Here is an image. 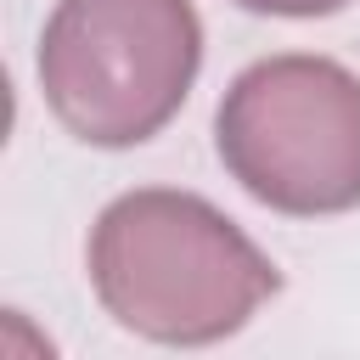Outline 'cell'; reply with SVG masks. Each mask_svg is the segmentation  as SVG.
I'll return each mask as SVG.
<instances>
[{"instance_id":"6da1fadb","label":"cell","mask_w":360,"mask_h":360,"mask_svg":"<svg viewBox=\"0 0 360 360\" xmlns=\"http://www.w3.org/2000/svg\"><path fill=\"white\" fill-rule=\"evenodd\" d=\"M90 281L124 326L163 343L225 338L276 292L270 259L180 191L118 197L90 236Z\"/></svg>"},{"instance_id":"3957f363","label":"cell","mask_w":360,"mask_h":360,"mask_svg":"<svg viewBox=\"0 0 360 360\" xmlns=\"http://www.w3.org/2000/svg\"><path fill=\"white\" fill-rule=\"evenodd\" d=\"M219 158L259 202L287 214L360 202V79L321 56L248 68L219 107Z\"/></svg>"},{"instance_id":"7a4b0ae2","label":"cell","mask_w":360,"mask_h":360,"mask_svg":"<svg viewBox=\"0 0 360 360\" xmlns=\"http://www.w3.org/2000/svg\"><path fill=\"white\" fill-rule=\"evenodd\" d=\"M197 45L191 0H62L39 39V84L79 141L135 146L186 101Z\"/></svg>"},{"instance_id":"277c9868","label":"cell","mask_w":360,"mask_h":360,"mask_svg":"<svg viewBox=\"0 0 360 360\" xmlns=\"http://www.w3.org/2000/svg\"><path fill=\"white\" fill-rule=\"evenodd\" d=\"M253 11H276V17H315V11H338L343 0H242Z\"/></svg>"}]
</instances>
